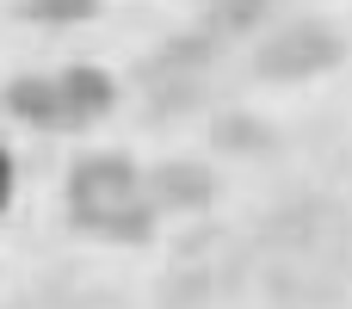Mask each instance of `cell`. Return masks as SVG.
<instances>
[{"instance_id": "cell-4", "label": "cell", "mask_w": 352, "mask_h": 309, "mask_svg": "<svg viewBox=\"0 0 352 309\" xmlns=\"http://www.w3.org/2000/svg\"><path fill=\"white\" fill-rule=\"evenodd\" d=\"M142 192H148V204H155V217L161 211H192V204H204L210 198V180L198 173V167H155L148 180H142Z\"/></svg>"}, {"instance_id": "cell-5", "label": "cell", "mask_w": 352, "mask_h": 309, "mask_svg": "<svg viewBox=\"0 0 352 309\" xmlns=\"http://www.w3.org/2000/svg\"><path fill=\"white\" fill-rule=\"evenodd\" d=\"M12 198V161H6V149H0V204Z\"/></svg>"}, {"instance_id": "cell-3", "label": "cell", "mask_w": 352, "mask_h": 309, "mask_svg": "<svg viewBox=\"0 0 352 309\" xmlns=\"http://www.w3.org/2000/svg\"><path fill=\"white\" fill-rule=\"evenodd\" d=\"M111 99H118V87H111V74H105V68L74 62V68H62V74H56V111H62V130H87L93 118H105V111H111Z\"/></svg>"}, {"instance_id": "cell-2", "label": "cell", "mask_w": 352, "mask_h": 309, "mask_svg": "<svg viewBox=\"0 0 352 309\" xmlns=\"http://www.w3.org/2000/svg\"><path fill=\"white\" fill-rule=\"evenodd\" d=\"M334 62H340V37H334L328 25H316V19L278 31V37L260 50V74H266V81H303V74H322V68H334Z\"/></svg>"}, {"instance_id": "cell-1", "label": "cell", "mask_w": 352, "mask_h": 309, "mask_svg": "<svg viewBox=\"0 0 352 309\" xmlns=\"http://www.w3.org/2000/svg\"><path fill=\"white\" fill-rule=\"evenodd\" d=\"M68 217L87 235L105 242H148L155 235V204L142 192V173L124 155H87L68 173Z\"/></svg>"}]
</instances>
